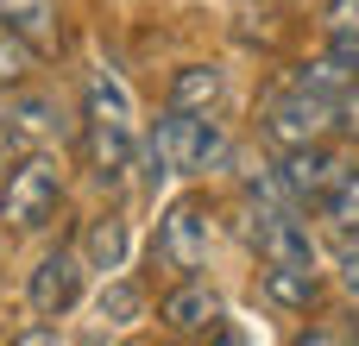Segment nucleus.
Wrapping results in <instances>:
<instances>
[{
  "instance_id": "nucleus-1",
  "label": "nucleus",
  "mask_w": 359,
  "mask_h": 346,
  "mask_svg": "<svg viewBox=\"0 0 359 346\" xmlns=\"http://www.w3.org/2000/svg\"><path fill=\"white\" fill-rule=\"evenodd\" d=\"M139 107H133V88L120 69H95L88 88H82V145H88V164L101 183H120L139 158Z\"/></svg>"
},
{
  "instance_id": "nucleus-2",
  "label": "nucleus",
  "mask_w": 359,
  "mask_h": 346,
  "mask_svg": "<svg viewBox=\"0 0 359 346\" xmlns=\"http://www.w3.org/2000/svg\"><path fill=\"white\" fill-rule=\"evenodd\" d=\"M63 164L50 151H25L6 164V183H0V221L13 233H44L63 208Z\"/></svg>"
},
{
  "instance_id": "nucleus-3",
  "label": "nucleus",
  "mask_w": 359,
  "mask_h": 346,
  "mask_svg": "<svg viewBox=\"0 0 359 346\" xmlns=\"http://www.w3.org/2000/svg\"><path fill=\"white\" fill-rule=\"evenodd\" d=\"M151 158L164 164V177H202L227 158V126L215 113H189V107H164L158 132H145Z\"/></svg>"
},
{
  "instance_id": "nucleus-4",
  "label": "nucleus",
  "mask_w": 359,
  "mask_h": 346,
  "mask_svg": "<svg viewBox=\"0 0 359 346\" xmlns=\"http://www.w3.org/2000/svg\"><path fill=\"white\" fill-rule=\"evenodd\" d=\"M208 246H215V214H208V202L183 195V202H170V208L158 214L151 258H158L164 271H177V277H196V271L208 265Z\"/></svg>"
},
{
  "instance_id": "nucleus-5",
  "label": "nucleus",
  "mask_w": 359,
  "mask_h": 346,
  "mask_svg": "<svg viewBox=\"0 0 359 346\" xmlns=\"http://www.w3.org/2000/svg\"><path fill=\"white\" fill-rule=\"evenodd\" d=\"M328 132H334V101H328V95L290 82V88H278V95L265 101V139H271L278 151H284V145H316V139H328Z\"/></svg>"
},
{
  "instance_id": "nucleus-6",
  "label": "nucleus",
  "mask_w": 359,
  "mask_h": 346,
  "mask_svg": "<svg viewBox=\"0 0 359 346\" xmlns=\"http://www.w3.org/2000/svg\"><path fill=\"white\" fill-rule=\"evenodd\" d=\"M82 290H88V265L76 258V246H57L25 271V303H32L38 321H63L82 303Z\"/></svg>"
},
{
  "instance_id": "nucleus-7",
  "label": "nucleus",
  "mask_w": 359,
  "mask_h": 346,
  "mask_svg": "<svg viewBox=\"0 0 359 346\" xmlns=\"http://www.w3.org/2000/svg\"><path fill=\"white\" fill-rule=\"evenodd\" d=\"M347 177V164L316 139V145H284V164H278V183H284V195L297 202V208H322L328 202V189Z\"/></svg>"
},
{
  "instance_id": "nucleus-8",
  "label": "nucleus",
  "mask_w": 359,
  "mask_h": 346,
  "mask_svg": "<svg viewBox=\"0 0 359 346\" xmlns=\"http://www.w3.org/2000/svg\"><path fill=\"white\" fill-rule=\"evenodd\" d=\"M57 101H44V95H25V101H13L6 113H0V164H13V158H25V151H44L50 139H57Z\"/></svg>"
},
{
  "instance_id": "nucleus-9",
  "label": "nucleus",
  "mask_w": 359,
  "mask_h": 346,
  "mask_svg": "<svg viewBox=\"0 0 359 346\" xmlns=\"http://www.w3.org/2000/svg\"><path fill=\"white\" fill-rule=\"evenodd\" d=\"M158 321L170 328V334H221V321H227V303L208 290V284H196V277H183L164 303H158Z\"/></svg>"
},
{
  "instance_id": "nucleus-10",
  "label": "nucleus",
  "mask_w": 359,
  "mask_h": 346,
  "mask_svg": "<svg viewBox=\"0 0 359 346\" xmlns=\"http://www.w3.org/2000/svg\"><path fill=\"white\" fill-rule=\"evenodd\" d=\"M259 290H265V303H271V309L309 315V309H316V296H322V271H316V265H271V258H265Z\"/></svg>"
},
{
  "instance_id": "nucleus-11",
  "label": "nucleus",
  "mask_w": 359,
  "mask_h": 346,
  "mask_svg": "<svg viewBox=\"0 0 359 346\" xmlns=\"http://www.w3.org/2000/svg\"><path fill=\"white\" fill-rule=\"evenodd\" d=\"M126 221L120 214H95L88 227H82V246H76V258L88 265V277H114V271H126Z\"/></svg>"
},
{
  "instance_id": "nucleus-12",
  "label": "nucleus",
  "mask_w": 359,
  "mask_h": 346,
  "mask_svg": "<svg viewBox=\"0 0 359 346\" xmlns=\"http://www.w3.org/2000/svg\"><path fill=\"white\" fill-rule=\"evenodd\" d=\"M95 321H107L114 334L120 328H139L145 321V284L139 277H101V296H95Z\"/></svg>"
},
{
  "instance_id": "nucleus-13",
  "label": "nucleus",
  "mask_w": 359,
  "mask_h": 346,
  "mask_svg": "<svg viewBox=\"0 0 359 346\" xmlns=\"http://www.w3.org/2000/svg\"><path fill=\"white\" fill-rule=\"evenodd\" d=\"M0 25L19 32L25 44L50 50L57 44V0H0Z\"/></svg>"
},
{
  "instance_id": "nucleus-14",
  "label": "nucleus",
  "mask_w": 359,
  "mask_h": 346,
  "mask_svg": "<svg viewBox=\"0 0 359 346\" xmlns=\"http://www.w3.org/2000/svg\"><path fill=\"white\" fill-rule=\"evenodd\" d=\"M221 101V69L215 63H183L170 76V107H189V113H215Z\"/></svg>"
},
{
  "instance_id": "nucleus-15",
  "label": "nucleus",
  "mask_w": 359,
  "mask_h": 346,
  "mask_svg": "<svg viewBox=\"0 0 359 346\" xmlns=\"http://www.w3.org/2000/svg\"><path fill=\"white\" fill-rule=\"evenodd\" d=\"M353 76H359L353 63H347L341 50H328V57H309V63H303V69H297L290 82H303V88H316V95H328V101H341V88H347Z\"/></svg>"
},
{
  "instance_id": "nucleus-16",
  "label": "nucleus",
  "mask_w": 359,
  "mask_h": 346,
  "mask_svg": "<svg viewBox=\"0 0 359 346\" xmlns=\"http://www.w3.org/2000/svg\"><path fill=\"white\" fill-rule=\"evenodd\" d=\"M32 69H38V44H25L19 32H6V25H0V95L25 88V82H32Z\"/></svg>"
},
{
  "instance_id": "nucleus-17",
  "label": "nucleus",
  "mask_w": 359,
  "mask_h": 346,
  "mask_svg": "<svg viewBox=\"0 0 359 346\" xmlns=\"http://www.w3.org/2000/svg\"><path fill=\"white\" fill-rule=\"evenodd\" d=\"M322 214H328V227H334L341 240H353V233H359V170H347V177L328 189Z\"/></svg>"
},
{
  "instance_id": "nucleus-18",
  "label": "nucleus",
  "mask_w": 359,
  "mask_h": 346,
  "mask_svg": "<svg viewBox=\"0 0 359 346\" xmlns=\"http://www.w3.org/2000/svg\"><path fill=\"white\" fill-rule=\"evenodd\" d=\"M322 25H328L334 44H341V38H359V0H328V6H322Z\"/></svg>"
},
{
  "instance_id": "nucleus-19",
  "label": "nucleus",
  "mask_w": 359,
  "mask_h": 346,
  "mask_svg": "<svg viewBox=\"0 0 359 346\" xmlns=\"http://www.w3.org/2000/svg\"><path fill=\"white\" fill-rule=\"evenodd\" d=\"M334 132H347V139H359V76L341 88V101H334Z\"/></svg>"
},
{
  "instance_id": "nucleus-20",
  "label": "nucleus",
  "mask_w": 359,
  "mask_h": 346,
  "mask_svg": "<svg viewBox=\"0 0 359 346\" xmlns=\"http://www.w3.org/2000/svg\"><path fill=\"white\" fill-rule=\"evenodd\" d=\"M341 284L347 296H359V240H341Z\"/></svg>"
},
{
  "instance_id": "nucleus-21",
  "label": "nucleus",
  "mask_w": 359,
  "mask_h": 346,
  "mask_svg": "<svg viewBox=\"0 0 359 346\" xmlns=\"http://www.w3.org/2000/svg\"><path fill=\"white\" fill-rule=\"evenodd\" d=\"M13 340L19 346H50V340H63V334H57V328H19Z\"/></svg>"
},
{
  "instance_id": "nucleus-22",
  "label": "nucleus",
  "mask_w": 359,
  "mask_h": 346,
  "mask_svg": "<svg viewBox=\"0 0 359 346\" xmlns=\"http://www.w3.org/2000/svg\"><path fill=\"white\" fill-rule=\"evenodd\" d=\"M334 50H341V57H347V63H353V69H359V38H341Z\"/></svg>"
},
{
  "instance_id": "nucleus-23",
  "label": "nucleus",
  "mask_w": 359,
  "mask_h": 346,
  "mask_svg": "<svg viewBox=\"0 0 359 346\" xmlns=\"http://www.w3.org/2000/svg\"><path fill=\"white\" fill-rule=\"evenodd\" d=\"M353 340H359V328H353Z\"/></svg>"
}]
</instances>
